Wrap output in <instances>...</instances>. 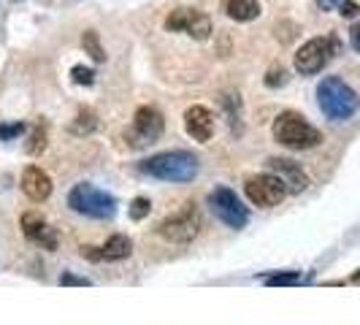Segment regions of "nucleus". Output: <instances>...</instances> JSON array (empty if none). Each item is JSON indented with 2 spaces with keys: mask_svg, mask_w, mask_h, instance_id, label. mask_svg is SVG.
<instances>
[{
  "mask_svg": "<svg viewBox=\"0 0 360 325\" xmlns=\"http://www.w3.org/2000/svg\"><path fill=\"white\" fill-rule=\"evenodd\" d=\"M139 168L160 181H193L198 177V158L184 149H174V152L152 155Z\"/></svg>",
  "mask_w": 360,
  "mask_h": 325,
  "instance_id": "f257e3e1",
  "label": "nucleus"
},
{
  "mask_svg": "<svg viewBox=\"0 0 360 325\" xmlns=\"http://www.w3.org/2000/svg\"><path fill=\"white\" fill-rule=\"evenodd\" d=\"M317 103L323 108V114L333 122H344L355 114L358 108V95L352 92L349 84H344L339 76H328L317 87Z\"/></svg>",
  "mask_w": 360,
  "mask_h": 325,
  "instance_id": "f03ea898",
  "label": "nucleus"
},
{
  "mask_svg": "<svg viewBox=\"0 0 360 325\" xmlns=\"http://www.w3.org/2000/svg\"><path fill=\"white\" fill-rule=\"evenodd\" d=\"M274 139L288 149H314L323 141V133L314 125H309L307 120L295 111H282L274 120Z\"/></svg>",
  "mask_w": 360,
  "mask_h": 325,
  "instance_id": "7ed1b4c3",
  "label": "nucleus"
},
{
  "mask_svg": "<svg viewBox=\"0 0 360 325\" xmlns=\"http://www.w3.org/2000/svg\"><path fill=\"white\" fill-rule=\"evenodd\" d=\"M68 206H71L76 215L106 219V217H111L117 212V198L103 193V190H98V187H92L87 181H82V184H76L71 190Z\"/></svg>",
  "mask_w": 360,
  "mask_h": 325,
  "instance_id": "20e7f679",
  "label": "nucleus"
},
{
  "mask_svg": "<svg viewBox=\"0 0 360 325\" xmlns=\"http://www.w3.org/2000/svg\"><path fill=\"white\" fill-rule=\"evenodd\" d=\"M336 52H339V41L333 36L309 38L307 44L295 52V71L304 73V76L320 73Z\"/></svg>",
  "mask_w": 360,
  "mask_h": 325,
  "instance_id": "39448f33",
  "label": "nucleus"
},
{
  "mask_svg": "<svg viewBox=\"0 0 360 325\" xmlns=\"http://www.w3.org/2000/svg\"><path fill=\"white\" fill-rule=\"evenodd\" d=\"M244 190H247V198L252 200L255 206L260 209H274L279 206L285 196H288V184L279 179L276 174H255L244 179Z\"/></svg>",
  "mask_w": 360,
  "mask_h": 325,
  "instance_id": "423d86ee",
  "label": "nucleus"
},
{
  "mask_svg": "<svg viewBox=\"0 0 360 325\" xmlns=\"http://www.w3.org/2000/svg\"><path fill=\"white\" fill-rule=\"evenodd\" d=\"M209 206H212V212H214L228 228H233V231H241L247 222H250V212H247V206L241 203V198L236 196L231 187H217L209 193Z\"/></svg>",
  "mask_w": 360,
  "mask_h": 325,
  "instance_id": "0eeeda50",
  "label": "nucleus"
},
{
  "mask_svg": "<svg viewBox=\"0 0 360 325\" xmlns=\"http://www.w3.org/2000/svg\"><path fill=\"white\" fill-rule=\"evenodd\" d=\"M198 228H200L198 212H195L193 203H187L181 212L162 219L158 234H160L162 238H168V241H174V244H190V241L198 236Z\"/></svg>",
  "mask_w": 360,
  "mask_h": 325,
  "instance_id": "6e6552de",
  "label": "nucleus"
},
{
  "mask_svg": "<svg viewBox=\"0 0 360 325\" xmlns=\"http://www.w3.org/2000/svg\"><path fill=\"white\" fill-rule=\"evenodd\" d=\"M165 30L171 33H187L195 41H206L212 36V19L195 8H176L165 17Z\"/></svg>",
  "mask_w": 360,
  "mask_h": 325,
  "instance_id": "1a4fd4ad",
  "label": "nucleus"
},
{
  "mask_svg": "<svg viewBox=\"0 0 360 325\" xmlns=\"http://www.w3.org/2000/svg\"><path fill=\"white\" fill-rule=\"evenodd\" d=\"M184 127L195 141L206 144L214 136V117L206 106H190L184 111Z\"/></svg>",
  "mask_w": 360,
  "mask_h": 325,
  "instance_id": "9d476101",
  "label": "nucleus"
},
{
  "mask_svg": "<svg viewBox=\"0 0 360 325\" xmlns=\"http://www.w3.org/2000/svg\"><path fill=\"white\" fill-rule=\"evenodd\" d=\"M22 193L30 200H36V203L46 200L52 196V179H49V174L41 171L38 165H27L22 171Z\"/></svg>",
  "mask_w": 360,
  "mask_h": 325,
  "instance_id": "9b49d317",
  "label": "nucleus"
},
{
  "mask_svg": "<svg viewBox=\"0 0 360 325\" xmlns=\"http://www.w3.org/2000/svg\"><path fill=\"white\" fill-rule=\"evenodd\" d=\"M130 253H133V241L122 234L111 236L103 247H84L82 250V255H87L90 260H125Z\"/></svg>",
  "mask_w": 360,
  "mask_h": 325,
  "instance_id": "f8f14e48",
  "label": "nucleus"
},
{
  "mask_svg": "<svg viewBox=\"0 0 360 325\" xmlns=\"http://www.w3.org/2000/svg\"><path fill=\"white\" fill-rule=\"evenodd\" d=\"M269 165L276 171V177L288 184L290 193H304L309 187V177L301 171V165L292 160H285V158H271Z\"/></svg>",
  "mask_w": 360,
  "mask_h": 325,
  "instance_id": "ddd939ff",
  "label": "nucleus"
},
{
  "mask_svg": "<svg viewBox=\"0 0 360 325\" xmlns=\"http://www.w3.org/2000/svg\"><path fill=\"white\" fill-rule=\"evenodd\" d=\"M162 130H165V120H162V114L158 108L152 106H141L136 111V133L144 139V141H158L162 136Z\"/></svg>",
  "mask_w": 360,
  "mask_h": 325,
  "instance_id": "4468645a",
  "label": "nucleus"
},
{
  "mask_svg": "<svg viewBox=\"0 0 360 325\" xmlns=\"http://www.w3.org/2000/svg\"><path fill=\"white\" fill-rule=\"evenodd\" d=\"M22 231H25V236H27L30 241H36V244L46 247V250H54V247H57V238H54V234L46 228V219H44V217L25 215L22 217Z\"/></svg>",
  "mask_w": 360,
  "mask_h": 325,
  "instance_id": "2eb2a0df",
  "label": "nucleus"
},
{
  "mask_svg": "<svg viewBox=\"0 0 360 325\" xmlns=\"http://www.w3.org/2000/svg\"><path fill=\"white\" fill-rule=\"evenodd\" d=\"M222 11L233 22H252L260 17V3L257 0H222Z\"/></svg>",
  "mask_w": 360,
  "mask_h": 325,
  "instance_id": "dca6fc26",
  "label": "nucleus"
},
{
  "mask_svg": "<svg viewBox=\"0 0 360 325\" xmlns=\"http://www.w3.org/2000/svg\"><path fill=\"white\" fill-rule=\"evenodd\" d=\"M82 46H84V52L90 54L95 63H103L106 60V52H103V46H101V38L95 30H87L84 36H82Z\"/></svg>",
  "mask_w": 360,
  "mask_h": 325,
  "instance_id": "f3484780",
  "label": "nucleus"
},
{
  "mask_svg": "<svg viewBox=\"0 0 360 325\" xmlns=\"http://www.w3.org/2000/svg\"><path fill=\"white\" fill-rule=\"evenodd\" d=\"M95 114H92L90 108H82L79 114H76V122L71 125V130L76 133V136H84V133H92L95 130Z\"/></svg>",
  "mask_w": 360,
  "mask_h": 325,
  "instance_id": "a211bd4d",
  "label": "nucleus"
},
{
  "mask_svg": "<svg viewBox=\"0 0 360 325\" xmlns=\"http://www.w3.org/2000/svg\"><path fill=\"white\" fill-rule=\"evenodd\" d=\"M301 282V274H274L266 279V285L271 288H285V285H298Z\"/></svg>",
  "mask_w": 360,
  "mask_h": 325,
  "instance_id": "6ab92c4d",
  "label": "nucleus"
},
{
  "mask_svg": "<svg viewBox=\"0 0 360 325\" xmlns=\"http://www.w3.org/2000/svg\"><path fill=\"white\" fill-rule=\"evenodd\" d=\"M44 149H46V130H44V127H36L33 136H30L27 152H30V155H38V152H44Z\"/></svg>",
  "mask_w": 360,
  "mask_h": 325,
  "instance_id": "aec40b11",
  "label": "nucleus"
},
{
  "mask_svg": "<svg viewBox=\"0 0 360 325\" xmlns=\"http://www.w3.org/2000/svg\"><path fill=\"white\" fill-rule=\"evenodd\" d=\"M71 76H73V82H76V84H87V87L95 82V71L87 68V65H73Z\"/></svg>",
  "mask_w": 360,
  "mask_h": 325,
  "instance_id": "412c9836",
  "label": "nucleus"
},
{
  "mask_svg": "<svg viewBox=\"0 0 360 325\" xmlns=\"http://www.w3.org/2000/svg\"><path fill=\"white\" fill-rule=\"evenodd\" d=\"M149 206H152V203L146 198H136L130 203V217H133V219H144V217L149 215Z\"/></svg>",
  "mask_w": 360,
  "mask_h": 325,
  "instance_id": "4be33fe9",
  "label": "nucleus"
},
{
  "mask_svg": "<svg viewBox=\"0 0 360 325\" xmlns=\"http://www.w3.org/2000/svg\"><path fill=\"white\" fill-rule=\"evenodd\" d=\"M288 82V71L285 68H271L269 76H266V84L269 87H282Z\"/></svg>",
  "mask_w": 360,
  "mask_h": 325,
  "instance_id": "5701e85b",
  "label": "nucleus"
},
{
  "mask_svg": "<svg viewBox=\"0 0 360 325\" xmlns=\"http://www.w3.org/2000/svg\"><path fill=\"white\" fill-rule=\"evenodd\" d=\"M25 130L22 122H14V125H0V141H8V139H14Z\"/></svg>",
  "mask_w": 360,
  "mask_h": 325,
  "instance_id": "b1692460",
  "label": "nucleus"
},
{
  "mask_svg": "<svg viewBox=\"0 0 360 325\" xmlns=\"http://www.w3.org/2000/svg\"><path fill=\"white\" fill-rule=\"evenodd\" d=\"M339 11H342V17L352 19V17H358L360 6H358V3H355V0H342V6H339Z\"/></svg>",
  "mask_w": 360,
  "mask_h": 325,
  "instance_id": "393cba45",
  "label": "nucleus"
},
{
  "mask_svg": "<svg viewBox=\"0 0 360 325\" xmlns=\"http://www.w3.org/2000/svg\"><path fill=\"white\" fill-rule=\"evenodd\" d=\"M60 285H76V288H90V279H82V276H73V274H63V276H60Z\"/></svg>",
  "mask_w": 360,
  "mask_h": 325,
  "instance_id": "a878e982",
  "label": "nucleus"
},
{
  "mask_svg": "<svg viewBox=\"0 0 360 325\" xmlns=\"http://www.w3.org/2000/svg\"><path fill=\"white\" fill-rule=\"evenodd\" d=\"M349 41H352V46H355V52L360 54V25H355V27L349 30Z\"/></svg>",
  "mask_w": 360,
  "mask_h": 325,
  "instance_id": "bb28decb",
  "label": "nucleus"
},
{
  "mask_svg": "<svg viewBox=\"0 0 360 325\" xmlns=\"http://www.w3.org/2000/svg\"><path fill=\"white\" fill-rule=\"evenodd\" d=\"M317 6H320L323 11H330V8H336V6H342V0H317Z\"/></svg>",
  "mask_w": 360,
  "mask_h": 325,
  "instance_id": "cd10ccee",
  "label": "nucleus"
},
{
  "mask_svg": "<svg viewBox=\"0 0 360 325\" xmlns=\"http://www.w3.org/2000/svg\"><path fill=\"white\" fill-rule=\"evenodd\" d=\"M352 282H355V285H360V271H358V274H352Z\"/></svg>",
  "mask_w": 360,
  "mask_h": 325,
  "instance_id": "c85d7f7f",
  "label": "nucleus"
}]
</instances>
